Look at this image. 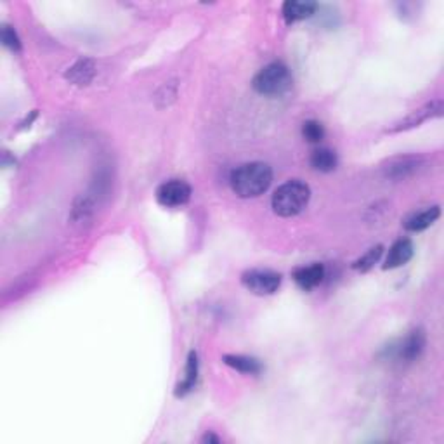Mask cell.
Masks as SVG:
<instances>
[{"instance_id":"6da1fadb","label":"cell","mask_w":444,"mask_h":444,"mask_svg":"<svg viewBox=\"0 0 444 444\" xmlns=\"http://www.w3.org/2000/svg\"><path fill=\"white\" fill-rule=\"evenodd\" d=\"M273 181V170L268 163H243L229 177L231 188L240 198H255L268 191Z\"/></svg>"},{"instance_id":"7a4b0ae2","label":"cell","mask_w":444,"mask_h":444,"mask_svg":"<svg viewBox=\"0 0 444 444\" xmlns=\"http://www.w3.org/2000/svg\"><path fill=\"white\" fill-rule=\"evenodd\" d=\"M310 198V189L302 181H288L279 186L271 198L275 213L282 217H293L302 212Z\"/></svg>"},{"instance_id":"3957f363","label":"cell","mask_w":444,"mask_h":444,"mask_svg":"<svg viewBox=\"0 0 444 444\" xmlns=\"http://www.w3.org/2000/svg\"><path fill=\"white\" fill-rule=\"evenodd\" d=\"M292 85L290 70L283 63H271L264 66L253 78V89L262 96H279Z\"/></svg>"},{"instance_id":"277c9868","label":"cell","mask_w":444,"mask_h":444,"mask_svg":"<svg viewBox=\"0 0 444 444\" xmlns=\"http://www.w3.org/2000/svg\"><path fill=\"white\" fill-rule=\"evenodd\" d=\"M242 283L249 292L255 295H273L282 285V275L269 269H250L243 273Z\"/></svg>"},{"instance_id":"5b68a950","label":"cell","mask_w":444,"mask_h":444,"mask_svg":"<svg viewBox=\"0 0 444 444\" xmlns=\"http://www.w3.org/2000/svg\"><path fill=\"white\" fill-rule=\"evenodd\" d=\"M191 198V186L184 181H173L163 182L158 189H156V202L167 209H177L189 202Z\"/></svg>"},{"instance_id":"8992f818","label":"cell","mask_w":444,"mask_h":444,"mask_svg":"<svg viewBox=\"0 0 444 444\" xmlns=\"http://www.w3.org/2000/svg\"><path fill=\"white\" fill-rule=\"evenodd\" d=\"M293 282L302 288L304 292L316 288L319 283L325 278V266L323 264H310V266H304V268H297L292 273Z\"/></svg>"},{"instance_id":"52a82bcc","label":"cell","mask_w":444,"mask_h":444,"mask_svg":"<svg viewBox=\"0 0 444 444\" xmlns=\"http://www.w3.org/2000/svg\"><path fill=\"white\" fill-rule=\"evenodd\" d=\"M423 347H425V333L422 330H413L397 347V358L405 359V361H413L422 354Z\"/></svg>"},{"instance_id":"ba28073f","label":"cell","mask_w":444,"mask_h":444,"mask_svg":"<svg viewBox=\"0 0 444 444\" xmlns=\"http://www.w3.org/2000/svg\"><path fill=\"white\" fill-rule=\"evenodd\" d=\"M413 252H415V250H413V243L410 242V240H397V242L390 246L389 255H387L385 264H383V269L401 268V266H405V264L412 259Z\"/></svg>"},{"instance_id":"9c48e42d","label":"cell","mask_w":444,"mask_h":444,"mask_svg":"<svg viewBox=\"0 0 444 444\" xmlns=\"http://www.w3.org/2000/svg\"><path fill=\"white\" fill-rule=\"evenodd\" d=\"M441 109H443V106H441L439 101L432 103V105L425 106V108L419 109V112H413L412 115L406 116L405 120H401L399 123H396V127H394V129H390V132H397V130H406V129H412V127L420 125V123L425 122V120L432 118V116L441 115Z\"/></svg>"},{"instance_id":"30bf717a","label":"cell","mask_w":444,"mask_h":444,"mask_svg":"<svg viewBox=\"0 0 444 444\" xmlns=\"http://www.w3.org/2000/svg\"><path fill=\"white\" fill-rule=\"evenodd\" d=\"M441 210L439 207H429V209L422 210V212H416L413 215H410L405 222V228L412 233H420L423 229L430 228V226L439 219Z\"/></svg>"},{"instance_id":"8fae6325","label":"cell","mask_w":444,"mask_h":444,"mask_svg":"<svg viewBox=\"0 0 444 444\" xmlns=\"http://www.w3.org/2000/svg\"><path fill=\"white\" fill-rule=\"evenodd\" d=\"M196 379H198V356H196L195 350H191L188 356V363H186L184 379L176 387V396L182 397L191 392L196 385Z\"/></svg>"},{"instance_id":"7c38bea8","label":"cell","mask_w":444,"mask_h":444,"mask_svg":"<svg viewBox=\"0 0 444 444\" xmlns=\"http://www.w3.org/2000/svg\"><path fill=\"white\" fill-rule=\"evenodd\" d=\"M316 4L315 2H299V0H288L283 4V16H285V21L295 23L302 21V19L309 18V16L315 14Z\"/></svg>"},{"instance_id":"4fadbf2b","label":"cell","mask_w":444,"mask_h":444,"mask_svg":"<svg viewBox=\"0 0 444 444\" xmlns=\"http://www.w3.org/2000/svg\"><path fill=\"white\" fill-rule=\"evenodd\" d=\"M224 363L231 368L238 370V372L246 373V375H257L262 372V365L259 359L250 358V356H243V354H226Z\"/></svg>"},{"instance_id":"5bb4252c","label":"cell","mask_w":444,"mask_h":444,"mask_svg":"<svg viewBox=\"0 0 444 444\" xmlns=\"http://www.w3.org/2000/svg\"><path fill=\"white\" fill-rule=\"evenodd\" d=\"M309 162H310V167H313V169L318 170V172L326 173V172H332V170H335L339 160H337V153L333 151V149L318 148L310 153Z\"/></svg>"},{"instance_id":"9a60e30c","label":"cell","mask_w":444,"mask_h":444,"mask_svg":"<svg viewBox=\"0 0 444 444\" xmlns=\"http://www.w3.org/2000/svg\"><path fill=\"white\" fill-rule=\"evenodd\" d=\"M66 78L70 82L76 83V85H87L94 78V65H92V61H87V59L78 61L75 66L70 68V72L66 73Z\"/></svg>"},{"instance_id":"2e32d148","label":"cell","mask_w":444,"mask_h":444,"mask_svg":"<svg viewBox=\"0 0 444 444\" xmlns=\"http://www.w3.org/2000/svg\"><path fill=\"white\" fill-rule=\"evenodd\" d=\"M382 253H383V246L382 245L373 246V249H370L368 252L365 253V255L359 257L358 260H354L352 269H356V271H361V273L370 271V269H372L373 266H375V264L379 262L380 257H382Z\"/></svg>"},{"instance_id":"e0dca14e","label":"cell","mask_w":444,"mask_h":444,"mask_svg":"<svg viewBox=\"0 0 444 444\" xmlns=\"http://www.w3.org/2000/svg\"><path fill=\"white\" fill-rule=\"evenodd\" d=\"M416 167H419V160H415V158L397 160V162L390 163L389 165V169H387V176L399 179V177H405V176H408V173L415 172Z\"/></svg>"},{"instance_id":"ac0fdd59","label":"cell","mask_w":444,"mask_h":444,"mask_svg":"<svg viewBox=\"0 0 444 444\" xmlns=\"http://www.w3.org/2000/svg\"><path fill=\"white\" fill-rule=\"evenodd\" d=\"M302 138L307 142H313V145L321 142L323 138H325V129H323V125L318 120H306L302 123Z\"/></svg>"},{"instance_id":"d6986e66","label":"cell","mask_w":444,"mask_h":444,"mask_svg":"<svg viewBox=\"0 0 444 444\" xmlns=\"http://www.w3.org/2000/svg\"><path fill=\"white\" fill-rule=\"evenodd\" d=\"M2 43L8 49H11V51H19L21 49V42H19L18 35H16V32L11 26H4L2 28Z\"/></svg>"},{"instance_id":"ffe728a7","label":"cell","mask_w":444,"mask_h":444,"mask_svg":"<svg viewBox=\"0 0 444 444\" xmlns=\"http://www.w3.org/2000/svg\"><path fill=\"white\" fill-rule=\"evenodd\" d=\"M203 443H215V444H219L220 441H219V437H215L213 436V434H207L205 437H203Z\"/></svg>"}]
</instances>
